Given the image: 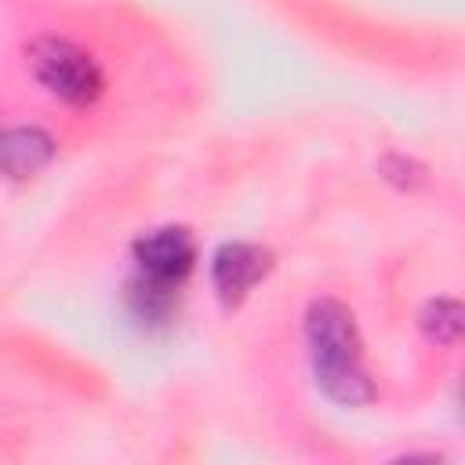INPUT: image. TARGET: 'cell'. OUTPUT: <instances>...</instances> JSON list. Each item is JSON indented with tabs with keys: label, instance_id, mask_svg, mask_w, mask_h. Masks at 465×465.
<instances>
[{
	"label": "cell",
	"instance_id": "2",
	"mask_svg": "<svg viewBox=\"0 0 465 465\" xmlns=\"http://www.w3.org/2000/svg\"><path fill=\"white\" fill-rule=\"evenodd\" d=\"M29 69L54 98L69 105H87L102 94V69L84 47L69 40H58V36L36 40L29 47Z\"/></svg>",
	"mask_w": 465,
	"mask_h": 465
},
{
	"label": "cell",
	"instance_id": "5",
	"mask_svg": "<svg viewBox=\"0 0 465 465\" xmlns=\"http://www.w3.org/2000/svg\"><path fill=\"white\" fill-rule=\"evenodd\" d=\"M54 156V138L40 127H7L0 131V174L33 178Z\"/></svg>",
	"mask_w": 465,
	"mask_h": 465
},
{
	"label": "cell",
	"instance_id": "6",
	"mask_svg": "<svg viewBox=\"0 0 465 465\" xmlns=\"http://www.w3.org/2000/svg\"><path fill=\"white\" fill-rule=\"evenodd\" d=\"M418 323L436 345H454L461 338V305L454 298H432L421 309Z\"/></svg>",
	"mask_w": 465,
	"mask_h": 465
},
{
	"label": "cell",
	"instance_id": "3",
	"mask_svg": "<svg viewBox=\"0 0 465 465\" xmlns=\"http://www.w3.org/2000/svg\"><path fill=\"white\" fill-rule=\"evenodd\" d=\"M134 262H138V280H145L153 287H163V291H174L193 272L196 243H193L189 229L163 225V229L145 232L134 243Z\"/></svg>",
	"mask_w": 465,
	"mask_h": 465
},
{
	"label": "cell",
	"instance_id": "1",
	"mask_svg": "<svg viewBox=\"0 0 465 465\" xmlns=\"http://www.w3.org/2000/svg\"><path fill=\"white\" fill-rule=\"evenodd\" d=\"M305 338L312 356L316 385L327 400L341 407H363L374 400V385L360 363V331L349 305L334 298H316L305 312Z\"/></svg>",
	"mask_w": 465,
	"mask_h": 465
},
{
	"label": "cell",
	"instance_id": "4",
	"mask_svg": "<svg viewBox=\"0 0 465 465\" xmlns=\"http://www.w3.org/2000/svg\"><path fill=\"white\" fill-rule=\"evenodd\" d=\"M272 269V254L258 243H222L214 251V262H211V283H214V294L225 302V305H236L247 298V291L269 276Z\"/></svg>",
	"mask_w": 465,
	"mask_h": 465
}]
</instances>
